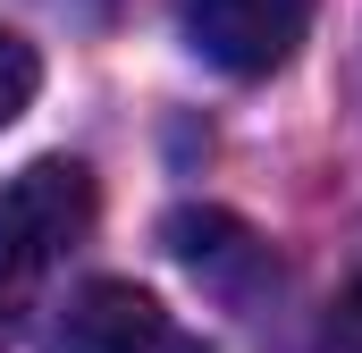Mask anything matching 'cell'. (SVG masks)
<instances>
[{
  "label": "cell",
  "mask_w": 362,
  "mask_h": 353,
  "mask_svg": "<svg viewBox=\"0 0 362 353\" xmlns=\"http://www.w3.org/2000/svg\"><path fill=\"white\" fill-rule=\"evenodd\" d=\"M93 236V169L85 160H34L0 185V345L42 311L51 269Z\"/></svg>",
  "instance_id": "6da1fadb"
},
{
  "label": "cell",
  "mask_w": 362,
  "mask_h": 353,
  "mask_svg": "<svg viewBox=\"0 0 362 353\" xmlns=\"http://www.w3.org/2000/svg\"><path fill=\"white\" fill-rule=\"evenodd\" d=\"M51 353H211L160 294L127 286V277H93L59 303Z\"/></svg>",
  "instance_id": "7a4b0ae2"
},
{
  "label": "cell",
  "mask_w": 362,
  "mask_h": 353,
  "mask_svg": "<svg viewBox=\"0 0 362 353\" xmlns=\"http://www.w3.org/2000/svg\"><path fill=\"white\" fill-rule=\"evenodd\" d=\"M177 25L219 76H270L295 59L312 0H177Z\"/></svg>",
  "instance_id": "3957f363"
},
{
  "label": "cell",
  "mask_w": 362,
  "mask_h": 353,
  "mask_svg": "<svg viewBox=\"0 0 362 353\" xmlns=\"http://www.w3.org/2000/svg\"><path fill=\"white\" fill-rule=\"evenodd\" d=\"M169 253H177L211 294H228V303H245V294L270 277V244H262L253 227H236L228 210H177V219H169Z\"/></svg>",
  "instance_id": "277c9868"
},
{
  "label": "cell",
  "mask_w": 362,
  "mask_h": 353,
  "mask_svg": "<svg viewBox=\"0 0 362 353\" xmlns=\"http://www.w3.org/2000/svg\"><path fill=\"white\" fill-rule=\"evenodd\" d=\"M34 85H42V59H34V42L0 25V126H17V118L34 109Z\"/></svg>",
  "instance_id": "5b68a950"
},
{
  "label": "cell",
  "mask_w": 362,
  "mask_h": 353,
  "mask_svg": "<svg viewBox=\"0 0 362 353\" xmlns=\"http://www.w3.org/2000/svg\"><path fill=\"white\" fill-rule=\"evenodd\" d=\"M312 353H362V286H346L329 303V320L312 328Z\"/></svg>",
  "instance_id": "8992f818"
}]
</instances>
